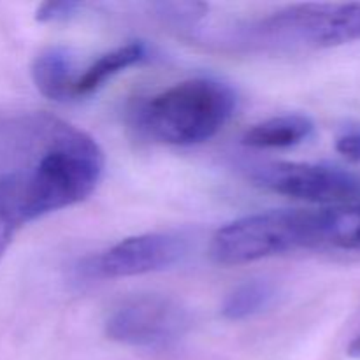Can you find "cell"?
<instances>
[{
  "mask_svg": "<svg viewBox=\"0 0 360 360\" xmlns=\"http://www.w3.org/2000/svg\"><path fill=\"white\" fill-rule=\"evenodd\" d=\"M104 165V151L90 134L41 116L34 160L0 174V195L25 227L83 202L97 188Z\"/></svg>",
  "mask_w": 360,
  "mask_h": 360,
  "instance_id": "cell-1",
  "label": "cell"
},
{
  "mask_svg": "<svg viewBox=\"0 0 360 360\" xmlns=\"http://www.w3.org/2000/svg\"><path fill=\"white\" fill-rule=\"evenodd\" d=\"M234 109L236 94L229 84L193 77L155 95L141 111V123L160 143L192 146L217 136Z\"/></svg>",
  "mask_w": 360,
  "mask_h": 360,
  "instance_id": "cell-2",
  "label": "cell"
},
{
  "mask_svg": "<svg viewBox=\"0 0 360 360\" xmlns=\"http://www.w3.org/2000/svg\"><path fill=\"white\" fill-rule=\"evenodd\" d=\"M238 44L253 49H322L360 41V2L297 4L245 25Z\"/></svg>",
  "mask_w": 360,
  "mask_h": 360,
  "instance_id": "cell-3",
  "label": "cell"
},
{
  "mask_svg": "<svg viewBox=\"0 0 360 360\" xmlns=\"http://www.w3.org/2000/svg\"><path fill=\"white\" fill-rule=\"evenodd\" d=\"M299 250H320L319 210H274L238 218L214 232L210 255L220 266H243Z\"/></svg>",
  "mask_w": 360,
  "mask_h": 360,
  "instance_id": "cell-4",
  "label": "cell"
},
{
  "mask_svg": "<svg viewBox=\"0 0 360 360\" xmlns=\"http://www.w3.org/2000/svg\"><path fill=\"white\" fill-rule=\"evenodd\" d=\"M188 326V313L178 301L146 294L116 306L105 320V334L109 340L129 347L158 348L176 343Z\"/></svg>",
  "mask_w": 360,
  "mask_h": 360,
  "instance_id": "cell-5",
  "label": "cell"
},
{
  "mask_svg": "<svg viewBox=\"0 0 360 360\" xmlns=\"http://www.w3.org/2000/svg\"><path fill=\"white\" fill-rule=\"evenodd\" d=\"M252 179L262 188L306 202L341 206L360 199L357 176L333 165L274 162L253 169Z\"/></svg>",
  "mask_w": 360,
  "mask_h": 360,
  "instance_id": "cell-6",
  "label": "cell"
},
{
  "mask_svg": "<svg viewBox=\"0 0 360 360\" xmlns=\"http://www.w3.org/2000/svg\"><path fill=\"white\" fill-rule=\"evenodd\" d=\"M185 239L169 232H148L122 239L115 246L91 257L83 264V273L90 278H132L158 273L176 266L185 257Z\"/></svg>",
  "mask_w": 360,
  "mask_h": 360,
  "instance_id": "cell-7",
  "label": "cell"
},
{
  "mask_svg": "<svg viewBox=\"0 0 360 360\" xmlns=\"http://www.w3.org/2000/svg\"><path fill=\"white\" fill-rule=\"evenodd\" d=\"M35 88L46 98L55 102H67L76 98V60L72 53L62 46L44 49L34 58L30 67Z\"/></svg>",
  "mask_w": 360,
  "mask_h": 360,
  "instance_id": "cell-8",
  "label": "cell"
},
{
  "mask_svg": "<svg viewBox=\"0 0 360 360\" xmlns=\"http://www.w3.org/2000/svg\"><path fill=\"white\" fill-rule=\"evenodd\" d=\"M148 56V46L141 41L129 42V44L118 46L111 51L104 53L97 60L84 69L83 74L77 76L76 90L74 95L77 97H88L101 90L109 79L120 74L122 70L137 65Z\"/></svg>",
  "mask_w": 360,
  "mask_h": 360,
  "instance_id": "cell-9",
  "label": "cell"
},
{
  "mask_svg": "<svg viewBox=\"0 0 360 360\" xmlns=\"http://www.w3.org/2000/svg\"><path fill=\"white\" fill-rule=\"evenodd\" d=\"M315 130L311 120L304 115H281L260 122L243 136V144L259 150L292 148L308 139Z\"/></svg>",
  "mask_w": 360,
  "mask_h": 360,
  "instance_id": "cell-10",
  "label": "cell"
},
{
  "mask_svg": "<svg viewBox=\"0 0 360 360\" xmlns=\"http://www.w3.org/2000/svg\"><path fill=\"white\" fill-rule=\"evenodd\" d=\"M320 250L360 252V204L319 210Z\"/></svg>",
  "mask_w": 360,
  "mask_h": 360,
  "instance_id": "cell-11",
  "label": "cell"
},
{
  "mask_svg": "<svg viewBox=\"0 0 360 360\" xmlns=\"http://www.w3.org/2000/svg\"><path fill=\"white\" fill-rule=\"evenodd\" d=\"M276 297V288L271 281L252 280L236 287L221 304V315L227 320H246L259 315Z\"/></svg>",
  "mask_w": 360,
  "mask_h": 360,
  "instance_id": "cell-12",
  "label": "cell"
},
{
  "mask_svg": "<svg viewBox=\"0 0 360 360\" xmlns=\"http://www.w3.org/2000/svg\"><path fill=\"white\" fill-rule=\"evenodd\" d=\"M153 9L157 11L158 16L164 20L171 21V23H197L200 18L206 16L210 11L207 4L200 2H162L155 4Z\"/></svg>",
  "mask_w": 360,
  "mask_h": 360,
  "instance_id": "cell-13",
  "label": "cell"
},
{
  "mask_svg": "<svg viewBox=\"0 0 360 360\" xmlns=\"http://www.w3.org/2000/svg\"><path fill=\"white\" fill-rule=\"evenodd\" d=\"M83 7L81 2H70V0H62V2H44L35 11V20L39 23H55V21L69 20L70 16L77 13Z\"/></svg>",
  "mask_w": 360,
  "mask_h": 360,
  "instance_id": "cell-14",
  "label": "cell"
},
{
  "mask_svg": "<svg viewBox=\"0 0 360 360\" xmlns=\"http://www.w3.org/2000/svg\"><path fill=\"white\" fill-rule=\"evenodd\" d=\"M336 150L347 160L360 162V129H348L341 132L336 139Z\"/></svg>",
  "mask_w": 360,
  "mask_h": 360,
  "instance_id": "cell-15",
  "label": "cell"
},
{
  "mask_svg": "<svg viewBox=\"0 0 360 360\" xmlns=\"http://www.w3.org/2000/svg\"><path fill=\"white\" fill-rule=\"evenodd\" d=\"M348 355L354 359H360V334L352 341L350 347H348Z\"/></svg>",
  "mask_w": 360,
  "mask_h": 360,
  "instance_id": "cell-16",
  "label": "cell"
}]
</instances>
